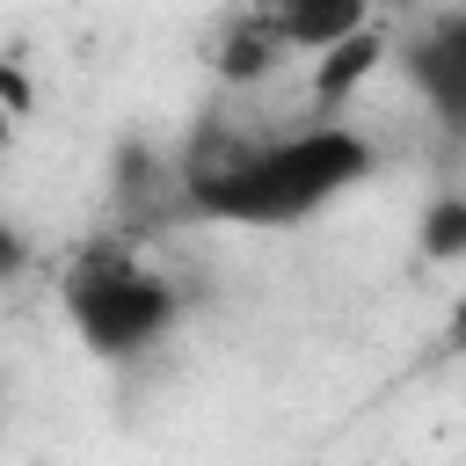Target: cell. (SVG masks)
I'll list each match as a JSON object with an SVG mask.
<instances>
[{"label": "cell", "mask_w": 466, "mask_h": 466, "mask_svg": "<svg viewBox=\"0 0 466 466\" xmlns=\"http://www.w3.org/2000/svg\"><path fill=\"white\" fill-rule=\"evenodd\" d=\"M7 146H15V109L0 102V153H7Z\"/></svg>", "instance_id": "8"}, {"label": "cell", "mask_w": 466, "mask_h": 466, "mask_svg": "<svg viewBox=\"0 0 466 466\" xmlns=\"http://www.w3.org/2000/svg\"><path fill=\"white\" fill-rule=\"evenodd\" d=\"M371 160H379L371 138L350 131V124H335V116L299 124V131H277V138L204 131L189 146V160L175 167V189H182V211L189 218L269 233V226H299L320 204H335L342 189H357L371 175Z\"/></svg>", "instance_id": "1"}, {"label": "cell", "mask_w": 466, "mask_h": 466, "mask_svg": "<svg viewBox=\"0 0 466 466\" xmlns=\"http://www.w3.org/2000/svg\"><path fill=\"white\" fill-rule=\"evenodd\" d=\"M58 306L95 357H138L175 328V284L124 248H87L66 269Z\"/></svg>", "instance_id": "2"}, {"label": "cell", "mask_w": 466, "mask_h": 466, "mask_svg": "<svg viewBox=\"0 0 466 466\" xmlns=\"http://www.w3.org/2000/svg\"><path fill=\"white\" fill-rule=\"evenodd\" d=\"M379 58H386V29L371 22V29H357V36H342V44H328L320 58H313V102H342L350 87H364L371 73H379Z\"/></svg>", "instance_id": "4"}, {"label": "cell", "mask_w": 466, "mask_h": 466, "mask_svg": "<svg viewBox=\"0 0 466 466\" xmlns=\"http://www.w3.org/2000/svg\"><path fill=\"white\" fill-rule=\"evenodd\" d=\"M371 7H379V0H371Z\"/></svg>", "instance_id": "9"}, {"label": "cell", "mask_w": 466, "mask_h": 466, "mask_svg": "<svg viewBox=\"0 0 466 466\" xmlns=\"http://www.w3.org/2000/svg\"><path fill=\"white\" fill-rule=\"evenodd\" d=\"M459 233H466V211H459V204H444V211L430 218V255H451V248H459Z\"/></svg>", "instance_id": "6"}, {"label": "cell", "mask_w": 466, "mask_h": 466, "mask_svg": "<svg viewBox=\"0 0 466 466\" xmlns=\"http://www.w3.org/2000/svg\"><path fill=\"white\" fill-rule=\"evenodd\" d=\"M22 262H29V240L0 218V284H7V277H22Z\"/></svg>", "instance_id": "7"}, {"label": "cell", "mask_w": 466, "mask_h": 466, "mask_svg": "<svg viewBox=\"0 0 466 466\" xmlns=\"http://www.w3.org/2000/svg\"><path fill=\"white\" fill-rule=\"evenodd\" d=\"M255 15H262V29L277 36L284 58H291V51L320 58L328 44H342V36H357V29L379 22L371 0H255Z\"/></svg>", "instance_id": "3"}, {"label": "cell", "mask_w": 466, "mask_h": 466, "mask_svg": "<svg viewBox=\"0 0 466 466\" xmlns=\"http://www.w3.org/2000/svg\"><path fill=\"white\" fill-rule=\"evenodd\" d=\"M233 87H248V80H262V73H277L284 66V51H277V36L262 29V15L255 7H240L233 22H226V36H218V58H211Z\"/></svg>", "instance_id": "5"}]
</instances>
